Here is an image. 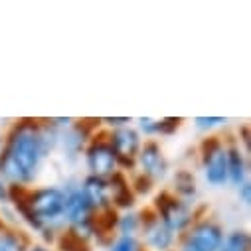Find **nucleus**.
Instances as JSON below:
<instances>
[{
  "mask_svg": "<svg viewBox=\"0 0 251 251\" xmlns=\"http://www.w3.org/2000/svg\"><path fill=\"white\" fill-rule=\"evenodd\" d=\"M26 251H51V249H48L46 245H30Z\"/></svg>",
  "mask_w": 251,
  "mask_h": 251,
  "instance_id": "22",
  "label": "nucleus"
},
{
  "mask_svg": "<svg viewBox=\"0 0 251 251\" xmlns=\"http://www.w3.org/2000/svg\"><path fill=\"white\" fill-rule=\"evenodd\" d=\"M156 216L174 233L184 231L192 224V218H194L190 206H188L184 200H180L178 196H172L168 192H162L156 198Z\"/></svg>",
  "mask_w": 251,
  "mask_h": 251,
  "instance_id": "3",
  "label": "nucleus"
},
{
  "mask_svg": "<svg viewBox=\"0 0 251 251\" xmlns=\"http://www.w3.org/2000/svg\"><path fill=\"white\" fill-rule=\"evenodd\" d=\"M64 190L55 186L38 188L26 198L16 200V208L20 216L36 229V231H53L57 226L66 224L64 220Z\"/></svg>",
  "mask_w": 251,
  "mask_h": 251,
  "instance_id": "2",
  "label": "nucleus"
},
{
  "mask_svg": "<svg viewBox=\"0 0 251 251\" xmlns=\"http://www.w3.org/2000/svg\"><path fill=\"white\" fill-rule=\"evenodd\" d=\"M194 125H196V129H200V131H210V129H216V127L226 125V119L224 117H196Z\"/></svg>",
  "mask_w": 251,
  "mask_h": 251,
  "instance_id": "17",
  "label": "nucleus"
},
{
  "mask_svg": "<svg viewBox=\"0 0 251 251\" xmlns=\"http://www.w3.org/2000/svg\"><path fill=\"white\" fill-rule=\"evenodd\" d=\"M109 145L115 151V156H117L119 164L133 166L137 162V154H139L143 143H141L139 131H135L131 127H121V129H115L109 135Z\"/></svg>",
  "mask_w": 251,
  "mask_h": 251,
  "instance_id": "7",
  "label": "nucleus"
},
{
  "mask_svg": "<svg viewBox=\"0 0 251 251\" xmlns=\"http://www.w3.org/2000/svg\"><path fill=\"white\" fill-rule=\"evenodd\" d=\"M224 239V229L212 220L198 222L186 233L180 251H218Z\"/></svg>",
  "mask_w": 251,
  "mask_h": 251,
  "instance_id": "4",
  "label": "nucleus"
},
{
  "mask_svg": "<svg viewBox=\"0 0 251 251\" xmlns=\"http://www.w3.org/2000/svg\"><path fill=\"white\" fill-rule=\"evenodd\" d=\"M137 164L141 166L143 176L149 180H160L168 168L162 149L154 141H147L145 145H141V151L137 154Z\"/></svg>",
  "mask_w": 251,
  "mask_h": 251,
  "instance_id": "8",
  "label": "nucleus"
},
{
  "mask_svg": "<svg viewBox=\"0 0 251 251\" xmlns=\"http://www.w3.org/2000/svg\"><path fill=\"white\" fill-rule=\"evenodd\" d=\"M26 239L6 227H0V251H26Z\"/></svg>",
  "mask_w": 251,
  "mask_h": 251,
  "instance_id": "14",
  "label": "nucleus"
},
{
  "mask_svg": "<svg viewBox=\"0 0 251 251\" xmlns=\"http://www.w3.org/2000/svg\"><path fill=\"white\" fill-rule=\"evenodd\" d=\"M109 251H141V249H139V241L135 235H119L111 243Z\"/></svg>",
  "mask_w": 251,
  "mask_h": 251,
  "instance_id": "16",
  "label": "nucleus"
},
{
  "mask_svg": "<svg viewBox=\"0 0 251 251\" xmlns=\"http://www.w3.org/2000/svg\"><path fill=\"white\" fill-rule=\"evenodd\" d=\"M174 188H176L178 198L186 202L188 198H192L196 194V180L188 170H180L174 176Z\"/></svg>",
  "mask_w": 251,
  "mask_h": 251,
  "instance_id": "13",
  "label": "nucleus"
},
{
  "mask_svg": "<svg viewBox=\"0 0 251 251\" xmlns=\"http://www.w3.org/2000/svg\"><path fill=\"white\" fill-rule=\"evenodd\" d=\"M79 186H81V192L87 198L89 206L93 208V212H103V210L111 208V194H109V182L107 180L87 176Z\"/></svg>",
  "mask_w": 251,
  "mask_h": 251,
  "instance_id": "10",
  "label": "nucleus"
},
{
  "mask_svg": "<svg viewBox=\"0 0 251 251\" xmlns=\"http://www.w3.org/2000/svg\"><path fill=\"white\" fill-rule=\"evenodd\" d=\"M249 245H251V241H249L247 231L235 229V231H229L227 235H224L218 251H249Z\"/></svg>",
  "mask_w": 251,
  "mask_h": 251,
  "instance_id": "12",
  "label": "nucleus"
},
{
  "mask_svg": "<svg viewBox=\"0 0 251 251\" xmlns=\"http://www.w3.org/2000/svg\"><path fill=\"white\" fill-rule=\"evenodd\" d=\"M53 141L48 137V127L22 121L12 129L6 147L0 154V178L12 186L30 184L42 166V160L50 152Z\"/></svg>",
  "mask_w": 251,
  "mask_h": 251,
  "instance_id": "1",
  "label": "nucleus"
},
{
  "mask_svg": "<svg viewBox=\"0 0 251 251\" xmlns=\"http://www.w3.org/2000/svg\"><path fill=\"white\" fill-rule=\"evenodd\" d=\"M85 162H87L89 176H95L101 180H109L111 176L117 174V168H119L115 151L111 149L109 141H103V139H97L87 147Z\"/></svg>",
  "mask_w": 251,
  "mask_h": 251,
  "instance_id": "5",
  "label": "nucleus"
},
{
  "mask_svg": "<svg viewBox=\"0 0 251 251\" xmlns=\"http://www.w3.org/2000/svg\"><path fill=\"white\" fill-rule=\"evenodd\" d=\"M226 170H227V182H231L237 188L247 178V162H245V156L239 151V147H235V145L226 147Z\"/></svg>",
  "mask_w": 251,
  "mask_h": 251,
  "instance_id": "11",
  "label": "nucleus"
},
{
  "mask_svg": "<svg viewBox=\"0 0 251 251\" xmlns=\"http://www.w3.org/2000/svg\"><path fill=\"white\" fill-rule=\"evenodd\" d=\"M101 123H105L107 127H111L115 131V129H121V127H129L131 119L129 117H105V119H101Z\"/></svg>",
  "mask_w": 251,
  "mask_h": 251,
  "instance_id": "19",
  "label": "nucleus"
},
{
  "mask_svg": "<svg viewBox=\"0 0 251 251\" xmlns=\"http://www.w3.org/2000/svg\"><path fill=\"white\" fill-rule=\"evenodd\" d=\"M10 198V192H8V186H6V182L0 178V202H6Z\"/></svg>",
  "mask_w": 251,
  "mask_h": 251,
  "instance_id": "21",
  "label": "nucleus"
},
{
  "mask_svg": "<svg viewBox=\"0 0 251 251\" xmlns=\"http://www.w3.org/2000/svg\"><path fill=\"white\" fill-rule=\"evenodd\" d=\"M141 227L145 231V243L149 251H170L172 249L176 233L170 231L156 214L149 218L147 222H141Z\"/></svg>",
  "mask_w": 251,
  "mask_h": 251,
  "instance_id": "9",
  "label": "nucleus"
},
{
  "mask_svg": "<svg viewBox=\"0 0 251 251\" xmlns=\"http://www.w3.org/2000/svg\"><path fill=\"white\" fill-rule=\"evenodd\" d=\"M139 129H141V133H145L147 137L160 135V121L149 119V117H141V119H139Z\"/></svg>",
  "mask_w": 251,
  "mask_h": 251,
  "instance_id": "18",
  "label": "nucleus"
},
{
  "mask_svg": "<svg viewBox=\"0 0 251 251\" xmlns=\"http://www.w3.org/2000/svg\"><path fill=\"white\" fill-rule=\"evenodd\" d=\"M202 166H204V176H206L210 186H224L227 182L226 147L218 139H212V141L204 143Z\"/></svg>",
  "mask_w": 251,
  "mask_h": 251,
  "instance_id": "6",
  "label": "nucleus"
},
{
  "mask_svg": "<svg viewBox=\"0 0 251 251\" xmlns=\"http://www.w3.org/2000/svg\"><path fill=\"white\" fill-rule=\"evenodd\" d=\"M141 222L143 220L137 214L129 212V214H125L117 220V229L121 231V235H135V231L141 227Z\"/></svg>",
  "mask_w": 251,
  "mask_h": 251,
  "instance_id": "15",
  "label": "nucleus"
},
{
  "mask_svg": "<svg viewBox=\"0 0 251 251\" xmlns=\"http://www.w3.org/2000/svg\"><path fill=\"white\" fill-rule=\"evenodd\" d=\"M237 190H239V198H241V202H243V204H249V202H251V186H249V182L245 180V182L237 188Z\"/></svg>",
  "mask_w": 251,
  "mask_h": 251,
  "instance_id": "20",
  "label": "nucleus"
}]
</instances>
